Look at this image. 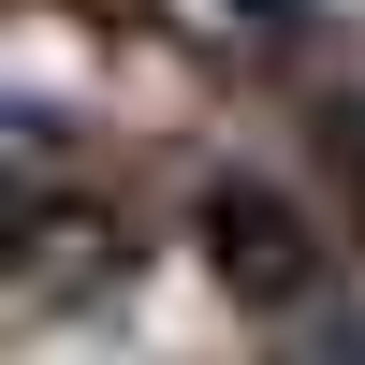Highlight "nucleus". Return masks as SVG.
Returning a JSON list of instances; mask_svg holds the SVG:
<instances>
[{
    "mask_svg": "<svg viewBox=\"0 0 365 365\" xmlns=\"http://www.w3.org/2000/svg\"><path fill=\"white\" fill-rule=\"evenodd\" d=\"M175 29H190V44H234V58H263V44H292V15H307V0H161Z\"/></svg>",
    "mask_w": 365,
    "mask_h": 365,
    "instance_id": "nucleus-2",
    "label": "nucleus"
},
{
    "mask_svg": "<svg viewBox=\"0 0 365 365\" xmlns=\"http://www.w3.org/2000/svg\"><path fill=\"white\" fill-rule=\"evenodd\" d=\"M205 234H220V278H249V292H278V307L307 292V234H292V220H278L263 190H220V220H205Z\"/></svg>",
    "mask_w": 365,
    "mask_h": 365,
    "instance_id": "nucleus-1",
    "label": "nucleus"
},
{
    "mask_svg": "<svg viewBox=\"0 0 365 365\" xmlns=\"http://www.w3.org/2000/svg\"><path fill=\"white\" fill-rule=\"evenodd\" d=\"M336 161H351V175H365V103H351V117H336Z\"/></svg>",
    "mask_w": 365,
    "mask_h": 365,
    "instance_id": "nucleus-3",
    "label": "nucleus"
}]
</instances>
